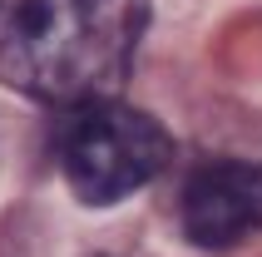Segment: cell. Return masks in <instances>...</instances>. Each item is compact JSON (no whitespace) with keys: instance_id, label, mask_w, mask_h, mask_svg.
<instances>
[{"instance_id":"obj_1","label":"cell","mask_w":262,"mask_h":257,"mask_svg":"<svg viewBox=\"0 0 262 257\" xmlns=\"http://www.w3.org/2000/svg\"><path fill=\"white\" fill-rule=\"evenodd\" d=\"M148 0H15L0 20V79L45 104L114 99Z\"/></svg>"},{"instance_id":"obj_2","label":"cell","mask_w":262,"mask_h":257,"mask_svg":"<svg viewBox=\"0 0 262 257\" xmlns=\"http://www.w3.org/2000/svg\"><path fill=\"white\" fill-rule=\"evenodd\" d=\"M173 143L163 124L119 99H89L64 109L59 124V168L79 203H119L148 178H159Z\"/></svg>"},{"instance_id":"obj_3","label":"cell","mask_w":262,"mask_h":257,"mask_svg":"<svg viewBox=\"0 0 262 257\" xmlns=\"http://www.w3.org/2000/svg\"><path fill=\"white\" fill-rule=\"evenodd\" d=\"M183 232L198 247H233L262 232V168L243 158H213L183 188Z\"/></svg>"},{"instance_id":"obj_4","label":"cell","mask_w":262,"mask_h":257,"mask_svg":"<svg viewBox=\"0 0 262 257\" xmlns=\"http://www.w3.org/2000/svg\"><path fill=\"white\" fill-rule=\"evenodd\" d=\"M94 257H99V252H94ZM104 257H109V252H104Z\"/></svg>"}]
</instances>
